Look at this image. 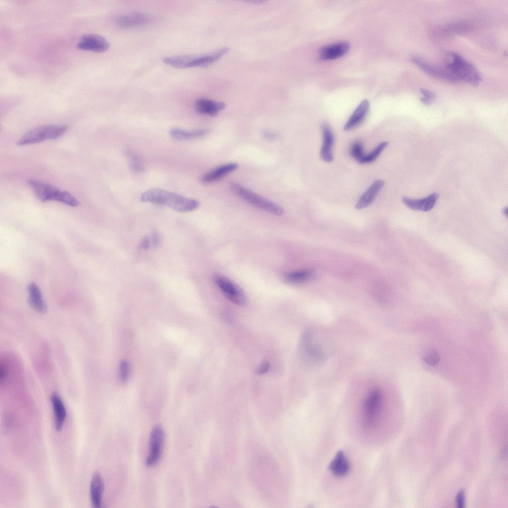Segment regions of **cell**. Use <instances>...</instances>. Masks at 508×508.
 Here are the masks:
<instances>
[{
  "label": "cell",
  "mask_w": 508,
  "mask_h": 508,
  "mask_svg": "<svg viewBox=\"0 0 508 508\" xmlns=\"http://www.w3.org/2000/svg\"><path fill=\"white\" fill-rule=\"evenodd\" d=\"M140 200L165 205L181 212L193 211L199 205V202L197 200L157 188L144 191L140 196Z\"/></svg>",
  "instance_id": "obj_1"
},
{
  "label": "cell",
  "mask_w": 508,
  "mask_h": 508,
  "mask_svg": "<svg viewBox=\"0 0 508 508\" xmlns=\"http://www.w3.org/2000/svg\"><path fill=\"white\" fill-rule=\"evenodd\" d=\"M229 51L224 47L213 52L201 55H180L166 57L163 63L166 65L178 68L192 67H206L215 63Z\"/></svg>",
  "instance_id": "obj_2"
},
{
  "label": "cell",
  "mask_w": 508,
  "mask_h": 508,
  "mask_svg": "<svg viewBox=\"0 0 508 508\" xmlns=\"http://www.w3.org/2000/svg\"><path fill=\"white\" fill-rule=\"evenodd\" d=\"M299 352L304 363L309 367L318 366L327 359L326 351L311 330L302 335L299 344Z\"/></svg>",
  "instance_id": "obj_3"
},
{
  "label": "cell",
  "mask_w": 508,
  "mask_h": 508,
  "mask_svg": "<svg viewBox=\"0 0 508 508\" xmlns=\"http://www.w3.org/2000/svg\"><path fill=\"white\" fill-rule=\"evenodd\" d=\"M449 57L445 68L457 82L463 81L474 86L480 83L481 76L473 64L455 52H451Z\"/></svg>",
  "instance_id": "obj_4"
},
{
  "label": "cell",
  "mask_w": 508,
  "mask_h": 508,
  "mask_svg": "<svg viewBox=\"0 0 508 508\" xmlns=\"http://www.w3.org/2000/svg\"><path fill=\"white\" fill-rule=\"evenodd\" d=\"M27 183L42 202L54 200L72 207H76L79 204L78 200L69 192L51 185L33 179L28 180Z\"/></svg>",
  "instance_id": "obj_5"
},
{
  "label": "cell",
  "mask_w": 508,
  "mask_h": 508,
  "mask_svg": "<svg viewBox=\"0 0 508 508\" xmlns=\"http://www.w3.org/2000/svg\"><path fill=\"white\" fill-rule=\"evenodd\" d=\"M382 394L378 387L371 389L366 395L362 406L363 425L368 429L375 428L381 416Z\"/></svg>",
  "instance_id": "obj_6"
},
{
  "label": "cell",
  "mask_w": 508,
  "mask_h": 508,
  "mask_svg": "<svg viewBox=\"0 0 508 508\" xmlns=\"http://www.w3.org/2000/svg\"><path fill=\"white\" fill-rule=\"evenodd\" d=\"M229 186L235 194L253 205L275 215H281L284 213L283 208L279 205L240 184L231 182Z\"/></svg>",
  "instance_id": "obj_7"
},
{
  "label": "cell",
  "mask_w": 508,
  "mask_h": 508,
  "mask_svg": "<svg viewBox=\"0 0 508 508\" xmlns=\"http://www.w3.org/2000/svg\"><path fill=\"white\" fill-rule=\"evenodd\" d=\"M64 125H45L35 127L27 131L17 141L19 146L37 143L46 140L55 139L67 130Z\"/></svg>",
  "instance_id": "obj_8"
},
{
  "label": "cell",
  "mask_w": 508,
  "mask_h": 508,
  "mask_svg": "<svg viewBox=\"0 0 508 508\" xmlns=\"http://www.w3.org/2000/svg\"><path fill=\"white\" fill-rule=\"evenodd\" d=\"M213 281L225 297L231 302L240 306L245 305L246 296L243 290L235 282L221 274H215Z\"/></svg>",
  "instance_id": "obj_9"
},
{
  "label": "cell",
  "mask_w": 508,
  "mask_h": 508,
  "mask_svg": "<svg viewBox=\"0 0 508 508\" xmlns=\"http://www.w3.org/2000/svg\"><path fill=\"white\" fill-rule=\"evenodd\" d=\"M164 431L162 426L155 425L151 430L149 437V451L146 460V465L153 466L159 461L163 451Z\"/></svg>",
  "instance_id": "obj_10"
},
{
  "label": "cell",
  "mask_w": 508,
  "mask_h": 508,
  "mask_svg": "<svg viewBox=\"0 0 508 508\" xmlns=\"http://www.w3.org/2000/svg\"><path fill=\"white\" fill-rule=\"evenodd\" d=\"M109 47V43L104 37L96 34H84L77 43L78 49L95 53L104 52Z\"/></svg>",
  "instance_id": "obj_11"
},
{
  "label": "cell",
  "mask_w": 508,
  "mask_h": 508,
  "mask_svg": "<svg viewBox=\"0 0 508 508\" xmlns=\"http://www.w3.org/2000/svg\"><path fill=\"white\" fill-rule=\"evenodd\" d=\"M411 61L414 64L428 75L447 81L457 82L445 67L443 68L434 65L419 57H412Z\"/></svg>",
  "instance_id": "obj_12"
},
{
  "label": "cell",
  "mask_w": 508,
  "mask_h": 508,
  "mask_svg": "<svg viewBox=\"0 0 508 508\" xmlns=\"http://www.w3.org/2000/svg\"><path fill=\"white\" fill-rule=\"evenodd\" d=\"M323 141L321 147L320 155L322 160L326 162H330L333 160L332 147L334 141V136L329 125L323 123L321 126Z\"/></svg>",
  "instance_id": "obj_13"
},
{
  "label": "cell",
  "mask_w": 508,
  "mask_h": 508,
  "mask_svg": "<svg viewBox=\"0 0 508 508\" xmlns=\"http://www.w3.org/2000/svg\"><path fill=\"white\" fill-rule=\"evenodd\" d=\"M150 18L146 14L133 12L121 15L116 19V24L121 28H128L147 24Z\"/></svg>",
  "instance_id": "obj_14"
},
{
  "label": "cell",
  "mask_w": 508,
  "mask_h": 508,
  "mask_svg": "<svg viewBox=\"0 0 508 508\" xmlns=\"http://www.w3.org/2000/svg\"><path fill=\"white\" fill-rule=\"evenodd\" d=\"M439 196V195L438 193L433 192L425 198L412 199L407 197H403L402 200L403 203L411 209L428 211L434 207Z\"/></svg>",
  "instance_id": "obj_15"
},
{
  "label": "cell",
  "mask_w": 508,
  "mask_h": 508,
  "mask_svg": "<svg viewBox=\"0 0 508 508\" xmlns=\"http://www.w3.org/2000/svg\"><path fill=\"white\" fill-rule=\"evenodd\" d=\"M329 469L334 476L338 477H343L349 473L350 462L342 450H339L336 453L329 464Z\"/></svg>",
  "instance_id": "obj_16"
},
{
  "label": "cell",
  "mask_w": 508,
  "mask_h": 508,
  "mask_svg": "<svg viewBox=\"0 0 508 508\" xmlns=\"http://www.w3.org/2000/svg\"><path fill=\"white\" fill-rule=\"evenodd\" d=\"M384 184V182L382 180L375 181L360 197L355 208L357 209H362L371 204Z\"/></svg>",
  "instance_id": "obj_17"
},
{
  "label": "cell",
  "mask_w": 508,
  "mask_h": 508,
  "mask_svg": "<svg viewBox=\"0 0 508 508\" xmlns=\"http://www.w3.org/2000/svg\"><path fill=\"white\" fill-rule=\"evenodd\" d=\"M194 107L196 111L199 114L215 116L225 108V104L223 102L200 98L195 101Z\"/></svg>",
  "instance_id": "obj_18"
},
{
  "label": "cell",
  "mask_w": 508,
  "mask_h": 508,
  "mask_svg": "<svg viewBox=\"0 0 508 508\" xmlns=\"http://www.w3.org/2000/svg\"><path fill=\"white\" fill-rule=\"evenodd\" d=\"M104 488L103 478L99 473L95 472L92 477L90 489L91 501L94 507L98 508L101 506Z\"/></svg>",
  "instance_id": "obj_19"
},
{
  "label": "cell",
  "mask_w": 508,
  "mask_h": 508,
  "mask_svg": "<svg viewBox=\"0 0 508 508\" xmlns=\"http://www.w3.org/2000/svg\"><path fill=\"white\" fill-rule=\"evenodd\" d=\"M349 49L348 43L339 42L323 47L319 51V56L323 60L336 59L345 55Z\"/></svg>",
  "instance_id": "obj_20"
},
{
  "label": "cell",
  "mask_w": 508,
  "mask_h": 508,
  "mask_svg": "<svg viewBox=\"0 0 508 508\" xmlns=\"http://www.w3.org/2000/svg\"><path fill=\"white\" fill-rule=\"evenodd\" d=\"M29 302L31 307L39 313L47 311V305L43 298L42 292L35 282H31L27 287Z\"/></svg>",
  "instance_id": "obj_21"
},
{
  "label": "cell",
  "mask_w": 508,
  "mask_h": 508,
  "mask_svg": "<svg viewBox=\"0 0 508 508\" xmlns=\"http://www.w3.org/2000/svg\"><path fill=\"white\" fill-rule=\"evenodd\" d=\"M54 417L55 427L57 431H60L64 423L66 411L64 405L61 397L57 393H54L51 397Z\"/></svg>",
  "instance_id": "obj_22"
},
{
  "label": "cell",
  "mask_w": 508,
  "mask_h": 508,
  "mask_svg": "<svg viewBox=\"0 0 508 508\" xmlns=\"http://www.w3.org/2000/svg\"><path fill=\"white\" fill-rule=\"evenodd\" d=\"M370 109V103L364 100L358 105L345 124L343 129L350 130L359 125L366 118Z\"/></svg>",
  "instance_id": "obj_23"
},
{
  "label": "cell",
  "mask_w": 508,
  "mask_h": 508,
  "mask_svg": "<svg viewBox=\"0 0 508 508\" xmlns=\"http://www.w3.org/2000/svg\"><path fill=\"white\" fill-rule=\"evenodd\" d=\"M238 167V164L235 163L220 166L202 175L200 181L203 183H209L219 180L237 169Z\"/></svg>",
  "instance_id": "obj_24"
},
{
  "label": "cell",
  "mask_w": 508,
  "mask_h": 508,
  "mask_svg": "<svg viewBox=\"0 0 508 508\" xmlns=\"http://www.w3.org/2000/svg\"><path fill=\"white\" fill-rule=\"evenodd\" d=\"M210 132L208 129H198L195 130H184L173 128L170 130V134L173 138L178 140H188L199 138L207 135Z\"/></svg>",
  "instance_id": "obj_25"
},
{
  "label": "cell",
  "mask_w": 508,
  "mask_h": 508,
  "mask_svg": "<svg viewBox=\"0 0 508 508\" xmlns=\"http://www.w3.org/2000/svg\"><path fill=\"white\" fill-rule=\"evenodd\" d=\"M314 274L312 269H302L289 272L286 275L285 279L290 284H299L309 281Z\"/></svg>",
  "instance_id": "obj_26"
},
{
  "label": "cell",
  "mask_w": 508,
  "mask_h": 508,
  "mask_svg": "<svg viewBox=\"0 0 508 508\" xmlns=\"http://www.w3.org/2000/svg\"><path fill=\"white\" fill-rule=\"evenodd\" d=\"M130 169L135 173H141L144 169L143 161L140 156L134 152L127 150L125 152Z\"/></svg>",
  "instance_id": "obj_27"
},
{
  "label": "cell",
  "mask_w": 508,
  "mask_h": 508,
  "mask_svg": "<svg viewBox=\"0 0 508 508\" xmlns=\"http://www.w3.org/2000/svg\"><path fill=\"white\" fill-rule=\"evenodd\" d=\"M388 144L387 141L381 142L370 153L365 155L358 162L361 164H364L374 161Z\"/></svg>",
  "instance_id": "obj_28"
},
{
  "label": "cell",
  "mask_w": 508,
  "mask_h": 508,
  "mask_svg": "<svg viewBox=\"0 0 508 508\" xmlns=\"http://www.w3.org/2000/svg\"><path fill=\"white\" fill-rule=\"evenodd\" d=\"M422 358L427 364L435 366L439 363L440 360V355L437 350L434 349H429L424 352Z\"/></svg>",
  "instance_id": "obj_29"
},
{
  "label": "cell",
  "mask_w": 508,
  "mask_h": 508,
  "mask_svg": "<svg viewBox=\"0 0 508 508\" xmlns=\"http://www.w3.org/2000/svg\"><path fill=\"white\" fill-rule=\"evenodd\" d=\"M420 91L422 95L420 100L424 105H429L435 100L436 95L433 92L425 88H420Z\"/></svg>",
  "instance_id": "obj_30"
},
{
  "label": "cell",
  "mask_w": 508,
  "mask_h": 508,
  "mask_svg": "<svg viewBox=\"0 0 508 508\" xmlns=\"http://www.w3.org/2000/svg\"><path fill=\"white\" fill-rule=\"evenodd\" d=\"M350 152L351 156L358 162L365 155L363 145L360 142H356L352 144Z\"/></svg>",
  "instance_id": "obj_31"
},
{
  "label": "cell",
  "mask_w": 508,
  "mask_h": 508,
  "mask_svg": "<svg viewBox=\"0 0 508 508\" xmlns=\"http://www.w3.org/2000/svg\"><path fill=\"white\" fill-rule=\"evenodd\" d=\"M129 373V366L126 361L121 362L119 367V377L122 382H126L128 379Z\"/></svg>",
  "instance_id": "obj_32"
},
{
  "label": "cell",
  "mask_w": 508,
  "mask_h": 508,
  "mask_svg": "<svg viewBox=\"0 0 508 508\" xmlns=\"http://www.w3.org/2000/svg\"><path fill=\"white\" fill-rule=\"evenodd\" d=\"M455 503L458 508H463L465 503V494L462 490L459 491L456 496Z\"/></svg>",
  "instance_id": "obj_33"
},
{
  "label": "cell",
  "mask_w": 508,
  "mask_h": 508,
  "mask_svg": "<svg viewBox=\"0 0 508 508\" xmlns=\"http://www.w3.org/2000/svg\"><path fill=\"white\" fill-rule=\"evenodd\" d=\"M270 364L267 362L262 363L257 370V373L259 375H262L266 373L270 368Z\"/></svg>",
  "instance_id": "obj_34"
},
{
  "label": "cell",
  "mask_w": 508,
  "mask_h": 508,
  "mask_svg": "<svg viewBox=\"0 0 508 508\" xmlns=\"http://www.w3.org/2000/svg\"><path fill=\"white\" fill-rule=\"evenodd\" d=\"M150 240L151 244L154 247L157 246L160 243V237L155 231L152 232Z\"/></svg>",
  "instance_id": "obj_35"
},
{
  "label": "cell",
  "mask_w": 508,
  "mask_h": 508,
  "mask_svg": "<svg viewBox=\"0 0 508 508\" xmlns=\"http://www.w3.org/2000/svg\"><path fill=\"white\" fill-rule=\"evenodd\" d=\"M150 244V239L145 237L141 240L140 243V247L143 250H147L149 248Z\"/></svg>",
  "instance_id": "obj_36"
},
{
  "label": "cell",
  "mask_w": 508,
  "mask_h": 508,
  "mask_svg": "<svg viewBox=\"0 0 508 508\" xmlns=\"http://www.w3.org/2000/svg\"><path fill=\"white\" fill-rule=\"evenodd\" d=\"M6 376V370L5 366L1 364L0 368V381L4 380Z\"/></svg>",
  "instance_id": "obj_37"
},
{
  "label": "cell",
  "mask_w": 508,
  "mask_h": 508,
  "mask_svg": "<svg viewBox=\"0 0 508 508\" xmlns=\"http://www.w3.org/2000/svg\"><path fill=\"white\" fill-rule=\"evenodd\" d=\"M264 133L266 137H268L269 138H273L274 137V135L272 133L266 132Z\"/></svg>",
  "instance_id": "obj_38"
},
{
  "label": "cell",
  "mask_w": 508,
  "mask_h": 508,
  "mask_svg": "<svg viewBox=\"0 0 508 508\" xmlns=\"http://www.w3.org/2000/svg\"><path fill=\"white\" fill-rule=\"evenodd\" d=\"M503 212L505 215H507L508 208L507 207L504 208Z\"/></svg>",
  "instance_id": "obj_39"
}]
</instances>
